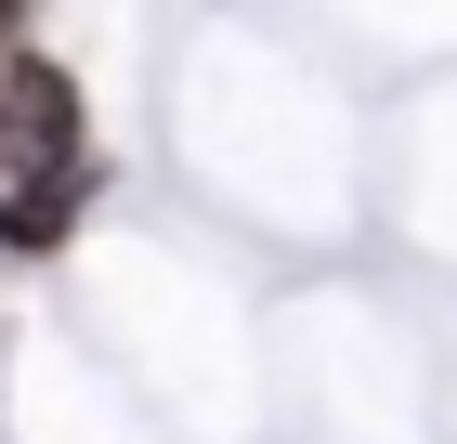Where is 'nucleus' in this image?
I'll use <instances>...</instances> for the list:
<instances>
[{"mask_svg":"<svg viewBox=\"0 0 457 444\" xmlns=\"http://www.w3.org/2000/svg\"><path fill=\"white\" fill-rule=\"evenodd\" d=\"M0 157H13V183L79 157V79L53 66V53H27V66L0 79Z\"/></svg>","mask_w":457,"mask_h":444,"instance_id":"obj_1","label":"nucleus"},{"mask_svg":"<svg viewBox=\"0 0 457 444\" xmlns=\"http://www.w3.org/2000/svg\"><path fill=\"white\" fill-rule=\"evenodd\" d=\"M66 209H79V157H66V171H27V183H13L0 236H13V248H53V236H66Z\"/></svg>","mask_w":457,"mask_h":444,"instance_id":"obj_2","label":"nucleus"},{"mask_svg":"<svg viewBox=\"0 0 457 444\" xmlns=\"http://www.w3.org/2000/svg\"><path fill=\"white\" fill-rule=\"evenodd\" d=\"M0 39H13V0H0Z\"/></svg>","mask_w":457,"mask_h":444,"instance_id":"obj_3","label":"nucleus"}]
</instances>
